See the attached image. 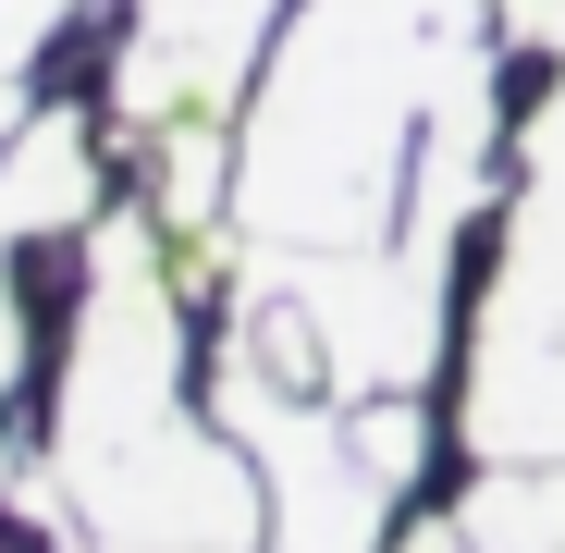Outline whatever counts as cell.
I'll return each mask as SVG.
<instances>
[{"mask_svg": "<svg viewBox=\"0 0 565 553\" xmlns=\"http://www.w3.org/2000/svg\"><path fill=\"white\" fill-rule=\"evenodd\" d=\"M492 50V0H296L234 124L246 246H382L418 198L443 99Z\"/></svg>", "mask_w": 565, "mask_h": 553, "instance_id": "cell-1", "label": "cell"}, {"mask_svg": "<svg viewBox=\"0 0 565 553\" xmlns=\"http://www.w3.org/2000/svg\"><path fill=\"white\" fill-rule=\"evenodd\" d=\"M172 418H184V258H172L160 210H111V222H86V296H74V344H62L38 468L74 504L111 455H136Z\"/></svg>", "mask_w": 565, "mask_h": 553, "instance_id": "cell-2", "label": "cell"}, {"mask_svg": "<svg viewBox=\"0 0 565 553\" xmlns=\"http://www.w3.org/2000/svg\"><path fill=\"white\" fill-rule=\"evenodd\" d=\"M296 0H124V62L111 111L148 160V210L172 234L234 222V124L258 99V62Z\"/></svg>", "mask_w": 565, "mask_h": 553, "instance_id": "cell-3", "label": "cell"}, {"mask_svg": "<svg viewBox=\"0 0 565 553\" xmlns=\"http://www.w3.org/2000/svg\"><path fill=\"white\" fill-rule=\"evenodd\" d=\"M467 455L480 468H553L565 455V62L516 124V198L492 234L480 344H467Z\"/></svg>", "mask_w": 565, "mask_h": 553, "instance_id": "cell-4", "label": "cell"}, {"mask_svg": "<svg viewBox=\"0 0 565 553\" xmlns=\"http://www.w3.org/2000/svg\"><path fill=\"white\" fill-rule=\"evenodd\" d=\"M246 258L308 308L320 369H332V406L418 394L443 369V344H455V246L382 234V246H246Z\"/></svg>", "mask_w": 565, "mask_h": 553, "instance_id": "cell-5", "label": "cell"}, {"mask_svg": "<svg viewBox=\"0 0 565 553\" xmlns=\"http://www.w3.org/2000/svg\"><path fill=\"white\" fill-rule=\"evenodd\" d=\"M210 418L258 455V480H270V553H382L394 541V480L369 468V443L332 394H282L258 382V369L210 357Z\"/></svg>", "mask_w": 565, "mask_h": 553, "instance_id": "cell-6", "label": "cell"}, {"mask_svg": "<svg viewBox=\"0 0 565 553\" xmlns=\"http://www.w3.org/2000/svg\"><path fill=\"white\" fill-rule=\"evenodd\" d=\"M99 222V124L86 111H38L0 160V246H50Z\"/></svg>", "mask_w": 565, "mask_h": 553, "instance_id": "cell-7", "label": "cell"}, {"mask_svg": "<svg viewBox=\"0 0 565 553\" xmlns=\"http://www.w3.org/2000/svg\"><path fill=\"white\" fill-rule=\"evenodd\" d=\"M455 529L480 553H565V455L553 468H480V492L455 504Z\"/></svg>", "mask_w": 565, "mask_h": 553, "instance_id": "cell-8", "label": "cell"}, {"mask_svg": "<svg viewBox=\"0 0 565 553\" xmlns=\"http://www.w3.org/2000/svg\"><path fill=\"white\" fill-rule=\"evenodd\" d=\"M74 25H86V0H0V74L50 62V50H62Z\"/></svg>", "mask_w": 565, "mask_h": 553, "instance_id": "cell-9", "label": "cell"}, {"mask_svg": "<svg viewBox=\"0 0 565 553\" xmlns=\"http://www.w3.org/2000/svg\"><path fill=\"white\" fill-rule=\"evenodd\" d=\"M25 382V296H13V246H0V394ZM0 492H13V443H0Z\"/></svg>", "mask_w": 565, "mask_h": 553, "instance_id": "cell-10", "label": "cell"}, {"mask_svg": "<svg viewBox=\"0 0 565 553\" xmlns=\"http://www.w3.org/2000/svg\"><path fill=\"white\" fill-rule=\"evenodd\" d=\"M38 111H25V74H0V160H13V136H25Z\"/></svg>", "mask_w": 565, "mask_h": 553, "instance_id": "cell-11", "label": "cell"}, {"mask_svg": "<svg viewBox=\"0 0 565 553\" xmlns=\"http://www.w3.org/2000/svg\"><path fill=\"white\" fill-rule=\"evenodd\" d=\"M406 553H480V541H467V529L443 517V529H406Z\"/></svg>", "mask_w": 565, "mask_h": 553, "instance_id": "cell-12", "label": "cell"}, {"mask_svg": "<svg viewBox=\"0 0 565 553\" xmlns=\"http://www.w3.org/2000/svg\"><path fill=\"white\" fill-rule=\"evenodd\" d=\"M86 553H136V541H86Z\"/></svg>", "mask_w": 565, "mask_h": 553, "instance_id": "cell-13", "label": "cell"}, {"mask_svg": "<svg viewBox=\"0 0 565 553\" xmlns=\"http://www.w3.org/2000/svg\"><path fill=\"white\" fill-rule=\"evenodd\" d=\"M0 553H25V541H0Z\"/></svg>", "mask_w": 565, "mask_h": 553, "instance_id": "cell-14", "label": "cell"}]
</instances>
